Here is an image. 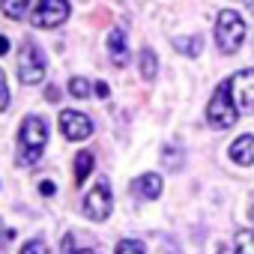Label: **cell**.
Returning a JSON list of instances; mask_svg holds the SVG:
<instances>
[{"instance_id":"obj_1","label":"cell","mask_w":254,"mask_h":254,"mask_svg":"<svg viewBox=\"0 0 254 254\" xmlns=\"http://www.w3.org/2000/svg\"><path fill=\"white\" fill-rule=\"evenodd\" d=\"M45 144H48V126H45V120L36 117V114L24 117L21 129H18V165L21 168L36 165L39 156H42V150H45Z\"/></svg>"},{"instance_id":"obj_2","label":"cell","mask_w":254,"mask_h":254,"mask_svg":"<svg viewBox=\"0 0 254 254\" xmlns=\"http://www.w3.org/2000/svg\"><path fill=\"white\" fill-rule=\"evenodd\" d=\"M245 36H248V27H245L242 15L233 12V9H221L218 21H215V45H218V51L221 54H236L242 48Z\"/></svg>"},{"instance_id":"obj_3","label":"cell","mask_w":254,"mask_h":254,"mask_svg":"<svg viewBox=\"0 0 254 254\" xmlns=\"http://www.w3.org/2000/svg\"><path fill=\"white\" fill-rule=\"evenodd\" d=\"M236 120H239V108H236L233 99H230L227 81H221L218 90L212 93L209 105H206V123L212 126V129L221 132V129H230V126H236Z\"/></svg>"},{"instance_id":"obj_4","label":"cell","mask_w":254,"mask_h":254,"mask_svg":"<svg viewBox=\"0 0 254 254\" xmlns=\"http://www.w3.org/2000/svg\"><path fill=\"white\" fill-rule=\"evenodd\" d=\"M18 78H21V84H30V87L45 78V54H42L39 45H33V42L21 45V51H18Z\"/></svg>"},{"instance_id":"obj_5","label":"cell","mask_w":254,"mask_h":254,"mask_svg":"<svg viewBox=\"0 0 254 254\" xmlns=\"http://www.w3.org/2000/svg\"><path fill=\"white\" fill-rule=\"evenodd\" d=\"M69 0H39V3L33 6V27H42V30H54L60 27L66 18H69Z\"/></svg>"},{"instance_id":"obj_6","label":"cell","mask_w":254,"mask_h":254,"mask_svg":"<svg viewBox=\"0 0 254 254\" xmlns=\"http://www.w3.org/2000/svg\"><path fill=\"white\" fill-rule=\"evenodd\" d=\"M111 206H114V194H111V183L108 180H99L87 197H84V215L90 221H105L111 215Z\"/></svg>"},{"instance_id":"obj_7","label":"cell","mask_w":254,"mask_h":254,"mask_svg":"<svg viewBox=\"0 0 254 254\" xmlns=\"http://www.w3.org/2000/svg\"><path fill=\"white\" fill-rule=\"evenodd\" d=\"M227 87H230V99L239 108V114H251L254 111V69L233 72L227 78Z\"/></svg>"},{"instance_id":"obj_8","label":"cell","mask_w":254,"mask_h":254,"mask_svg":"<svg viewBox=\"0 0 254 254\" xmlns=\"http://www.w3.org/2000/svg\"><path fill=\"white\" fill-rule=\"evenodd\" d=\"M60 132H63V138L66 141H87L90 135H93V120L87 117V114H81V111H63L60 114Z\"/></svg>"},{"instance_id":"obj_9","label":"cell","mask_w":254,"mask_h":254,"mask_svg":"<svg viewBox=\"0 0 254 254\" xmlns=\"http://www.w3.org/2000/svg\"><path fill=\"white\" fill-rule=\"evenodd\" d=\"M162 177L159 174H144V177H138L135 183H132V194L135 197H141V200H156V197H162Z\"/></svg>"},{"instance_id":"obj_10","label":"cell","mask_w":254,"mask_h":254,"mask_svg":"<svg viewBox=\"0 0 254 254\" xmlns=\"http://www.w3.org/2000/svg\"><path fill=\"white\" fill-rule=\"evenodd\" d=\"M230 159H233L236 165H242V168L254 165V135L236 138V141L230 144Z\"/></svg>"},{"instance_id":"obj_11","label":"cell","mask_w":254,"mask_h":254,"mask_svg":"<svg viewBox=\"0 0 254 254\" xmlns=\"http://www.w3.org/2000/svg\"><path fill=\"white\" fill-rule=\"evenodd\" d=\"M108 51H111V60L117 66H126V60H129V45H126V33L120 27H114L108 33Z\"/></svg>"},{"instance_id":"obj_12","label":"cell","mask_w":254,"mask_h":254,"mask_svg":"<svg viewBox=\"0 0 254 254\" xmlns=\"http://www.w3.org/2000/svg\"><path fill=\"white\" fill-rule=\"evenodd\" d=\"M138 66H141V75H144V81H153V78H156V72H159L156 51H153V48H144V51L138 54Z\"/></svg>"},{"instance_id":"obj_13","label":"cell","mask_w":254,"mask_h":254,"mask_svg":"<svg viewBox=\"0 0 254 254\" xmlns=\"http://www.w3.org/2000/svg\"><path fill=\"white\" fill-rule=\"evenodd\" d=\"M174 48L186 57H197L203 51V39L200 36H180V39H174Z\"/></svg>"},{"instance_id":"obj_14","label":"cell","mask_w":254,"mask_h":254,"mask_svg":"<svg viewBox=\"0 0 254 254\" xmlns=\"http://www.w3.org/2000/svg\"><path fill=\"white\" fill-rule=\"evenodd\" d=\"M183 159H186V153H183L180 144H168V147L162 150V162H165V168H171V171H180V168H183Z\"/></svg>"},{"instance_id":"obj_15","label":"cell","mask_w":254,"mask_h":254,"mask_svg":"<svg viewBox=\"0 0 254 254\" xmlns=\"http://www.w3.org/2000/svg\"><path fill=\"white\" fill-rule=\"evenodd\" d=\"M90 171H93V153H78L75 156V183L78 186H84V180L90 177Z\"/></svg>"},{"instance_id":"obj_16","label":"cell","mask_w":254,"mask_h":254,"mask_svg":"<svg viewBox=\"0 0 254 254\" xmlns=\"http://www.w3.org/2000/svg\"><path fill=\"white\" fill-rule=\"evenodd\" d=\"M30 6V0H0V9H3L6 18H21Z\"/></svg>"},{"instance_id":"obj_17","label":"cell","mask_w":254,"mask_h":254,"mask_svg":"<svg viewBox=\"0 0 254 254\" xmlns=\"http://www.w3.org/2000/svg\"><path fill=\"white\" fill-rule=\"evenodd\" d=\"M233 254H254V230H239L236 233V251Z\"/></svg>"},{"instance_id":"obj_18","label":"cell","mask_w":254,"mask_h":254,"mask_svg":"<svg viewBox=\"0 0 254 254\" xmlns=\"http://www.w3.org/2000/svg\"><path fill=\"white\" fill-rule=\"evenodd\" d=\"M90 90H93V84H90L87 78H72V81H69V93H72L75 99H87Z\"/></svg>"},{"instance_id":"obj_19","label":"cell","mask_w":254,"mask_h":254,"mask_svg":"<svg viewBox=\"0 0 254 254\" xmlns=\"http://www.w3.org/2000/svg\"><path fill=\"white\" fill-rule=\"evenodd\" d=\"M117 254H147V248H144L141 239H123L117 245Z\"/></svg>"},{"instance_id":"obj_20","label":"cell","mask_w":254,"mask_h":254,"mask_svg":"<svg viewBox=\"0 0 254 254\" xmlns=\"http://www.w3.org/2000/svg\"><path fill=\"white\" fill-rule=\"evenodd\" d=\"M60 248H63V254H96L93 248H75V233H66Z\"/></svg>"},{"instance_id":"obj_21","label":"cell","mask_w":254,"mask_h":254,"mask_svg":"<svg viewBox=\"0 0 254 254\" xmlns=\"http://www.w3.org/2000/svg\"><path fill=\"white\" fill-rule=\"evenodd\" d=\"M18 254H48V245L42 242V239H30V242H24L21 245V251Z\"/></svg>"},{"instance_id":"obj_22","label":"cell","mask_w":254,"mask_h":254,"mask_svg":"<svg viewBox=\"0 0 254 254\" xmlns=\"http://www.w3.org/2000/svg\"><path fill=\"white\" fill-rule=\"evenodd\" d=\"M6 108H9V87H6L3 69H0V111H6Z\"/></svg>"},{"instance_id":"obj_23","label":"cell","mask_w":254,"mask_h":254,"mask_svg":"<svg viewBox=\"0 0 254 254\" xmlns=\"http://www.w3.org/2000/svg\"><path fill=\"white\" fill-rule=\"evenodd\" d=\"M12 236H15V230H9V227H3V221H0V251H3L9 242H12Z\"/></svg>"},{"instance_id":"obj_24","label":"cell","mask_w":254,"mask_h":254,"mask_svg":"<svg viewBox=\"0 0 254 254\" xmlns=\"http://www.w3.org/2000/svg\"><path fill=\"white\" fill-rule=\"evenodd\" d=\"M93 90H96V96H99V99H108V96H111V90H108V84H105V81H96V84H93Z\"/></svg>"},{"instance_id":"obj_25","label":"cell","mask_w":254,"mask_h":254,"mask_svg":"<svg viewBox=\"0 0 254 254\" xmlns=\"http://www.w3.org/2000/svg\"><path fill=\"white\" fill-rule=\"evenodd\" d=\"M39 191H42V194H45V197H51V194H54V191H57V186H54V183H51V180H42V183H39Z\"/></svg>"},{"instance_id":"obj_26","label":"cell","mask_w":254,"mask_h":254,"mask_svg":"<svg viewBox=\"0 0 254 254\" xmlns=\"http://www.w3.org/2000/svg\"><path fill=\"white\" fill-rule=\"evenodd\" d=\"M3 54H9V39L0 36V57H3Z\"/></svg>"},{"instance_id":"obj_27","label":"cell","mask_w":254,"mask_h":254,"mask_svg":"<svg viewBox=\"0 0 254 254\" xmlns=\"http://www.w3.org/2000/svg\"><path fill=\"white\" fill-rule=\"evenodd\" d=\"M45 96H48V102H57V96H60V93H57V87H48V93H45Z\"/></svg>"},{"instance_id":"obj_28","label":"cell","mask_w":254,"mask_h":254,"mask_svg":"<svg viewBox=\"0 0 254 254\" xmlns=\"http://www.w3.org/2000/svg\"><path fill=\"white\" fill-rule=\"evenodd\" d=\"M248 218H251V221H254V194H251V197H248Z\"/></svg>"},{"instance_id":"obj_29","label":"cell","mask_w":254,"mask_h":254,"mask_svg":"<svg viewBox=\"0 0 254 254\" xmlns=\"http://www.w3.org/2000/svg\"><path fill=\"white\" fill-rule=\"evenodd\" d=\"M245 6H248V12L254 15V0H245Z\"/></svg>"},{"instance_id":"obj_30","label":"cell","mask_w":254,"mask_h":254,"mask_svg":"<svg viewBox=\"0 0 254 254\" xmlns=\"http://www.w3.org/2000/svg\"><path fill=\"white\" fill-rule=\"evenodd\" d=\"M218 254H230V251H227V248H218Z\"/></svg>"}]
</instances>
